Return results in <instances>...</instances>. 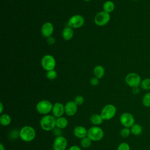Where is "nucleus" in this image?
<instances>
[{"label": "nucleus", "mask_w": 150, "mask_h": 150, "mask_svg": "<svg viewBox=\"0 0 150 150\" xmlns=\"http://www.w3.org/2000/svg\"><path fill=\"white\" fill-rule=\"evenodd\" d=\"M91 122L96 126H98L103 122L104 119L103 118L101 114H94L90 117Z\"/></svg>", "instance_id": "f3484780"}, {"label": "nucleus", "mask_w": 150, "mask_h": 150, "mask_svg": "<svg viewBox=\"0 0 150 150\" xmlns=\"http://www.w3.org/2000/svg\"><path fill=\"white\" fill-rule=\"evenodd\" d=\"M87 137L92 141H98L104 137V131L98 126H93L87 131Z\"/></svg>", "instance_id": "7ed1b4c3"}, {"label": "nucleus", "mask_w": 150, "mask_h": 150, "mask_svg": "<svg viewBox=\"0 0 150 150\" xmlns=\"http://www.w3.org/2000/svg\"><path fill=\"white\" fill-rule=\"evenodd\" d=\"M4 111V105L2 103H0V113L2 114Z\"/></svg>", "instance_id": "f704fd0d"}, {"label": "nucleus", "mask_w": 150, "mask_h": 150, "mask_svg": "<svg viewBox=\"0 0 150 150\" xmlns=\"http://www.w3.org/2000/svg\"><path fill=\"white\" fill-rule=\"evenodd\" d=\"M0 150H5V146H4V145H3L2 143L0 144Z\"/></svg>", "instance_id": "c9c22d12"}, {"label": "nucleus", "mask_w": 150, "mask_h": 150, "mask_svg": "<svg viewBox=\"0 0 150 150\" xmlns=\"http://www.w3.org/2000/svg\"><path fill=\"white\" fill-rule=\"evenodd\" d=\"M94 74L95 75V76L98 78V79H101L103 77L104 74V69L102 66L100 65H98L97 66H96L94 68Z\"/></svg>", "instance_id": "aec40b11"}, {"label": "nucleus", "mask_w": 150, "mask_h": 150, "mask_svg": "<svg viewBox=\"0 0 150 150\" xmlns=\"http://www.w3.org/2000/svg\"><path fill=\"white\" fill-rule=\"evenodd\" d=\"M142 105L145 107H150V92L144 94L142 99Z\"/></svg>", "instance_id": "393cba45"}, {"label": "nucleus", "mask_w": 150, "mask_h": 150, "mask_svg": "<svg viewBox=\"0 0 150 150\" xmlns=\"http://www.w3.org/2000/svg\"><path fill=\"white\" fill-rule=\"evenodd\" d=\"M90 84L93 86H96L99 83V81H98V79L96 77H93L91 79L90 81Z\"/></svg>", "instance_id": "7c9ffc66"}, {"label": "nucleus", "mask_w": 150, "mask_h": 150, "mask_svg": "<svg viewBox=\"0 0 150 150\" xmlns=\"http://www.w3.org/2000/svg\"><path fill=\"white\" fill-rule=\"evenodd\" d=\"M133 1H138V0H133Z\"/></svg>", "instance_id": "4c0bfd02"}, {"label": "nucleus", "mask_w": 150, "mask_h": 150, "mask_svg": "<svg viewBox=\"0 0 150 150\" xmlns=\"http://www.w3.org/2000/svg\"><path fill=\"white\" fill-rule=\"evenodd\" d=\"M36 137V131L31 126L25 125L19 130V137L24 142L32 141Z\"/></svg>", "instance_id": "f03ea898"}, {"label": "nucleus", "mask_w": 150, "mask_h": 150, "mask_svg": "<svg viewBox=\"0 0 150 150\" xmlns=\"http://www.w3.org/2000/svg\"><path fill=\"white\" fill-rule=\"evenodd\" d=\"M115 8V5L111 1H107L103 4V10L107 13L112 12Z\"/></svg>", "instance_id": "412c9836"}, {"label": "nucleus", "mask_w": 150, "mask_h": 150, "mask_svg": "<svg viewBox=\"0 0 150 150\" xmlns=\"http://www.w3.org/2000/svg\"><path fill=\"white\" fill-rule=\"evenodd\" d=\"M84 1H86V2H87V1H91V0H84Z\"/></svg>", "instance_id": "e433bc0d"}, {"label": "nucleus", "mask_w": 150, "mask_h": 150, "mask_svg": "<svg viewBox=\"0 0 150 150\" xmlns=\"http://www.w3.org/2000/svg\"><path fill=\"white\" fill-rule=\"evenodd\" d=\"M47 42L49 45H52L55 42V39L52 36H50L49 38H47Z\"/></svg>", "instance_id": "2f4dec72"}, {"label": "nucleus", "mask_w": 150, "mask_h": 150, "mask_svg": "<svg viewBox=\"0 0 150 150\" xmlns=\"http://www.w3.org/2000/svg\"><path fill=\"white\" fill-rule=\"evenodd\" d=\"M41 65L46 71L53 70L56 66V60L52 56L46 54L42 57L41 60Z\"/></svg>", "instance_id": "0eeeda50"}, {"label": "nucleus", "mask_w": 150, "mask_h": 150, "mask_svg": "<svg viewBox=\"0 0 150 150\" xmlns=\"http://www.w3.org/2000/svg\"><path fill=\"white\" fill-rule=\"evenodd\" d=\"M54 30V28L52 23L46 22L45 23L41 28V33L42 35L45 38H49L51 36Z\"/></svg>", "instance_id": "4468645a"}, {"label": "nucleus", "mask_w": 150, "mask_h": 150, "mask_svg": "<svg viewBox=\"0 0 150 150\" xmlns=\"http://www.w3.org/2000/svg\"><path fill=\"white\" fill-rule=\"evenodd\" d=\"M131 132L136 136L139 135L142 132V127L139 124H134L131 128H130Z\"/></svg>", "instance_id": "4be33fe9"}, {"label": "nucleus", "mask_w": 150, "mask_h": 150, "mask_svg": "<svg viewBox=\"0 0 150 150\" xmlns=\"http://www.w3.org/2000/svg\"><path fill=\"white\" fill-rule=\"evenodd\" d=\"M46 77L49 80H54L57 77V73L56 71L53 69L49 71H47L46 74Z\"/></svg>", "instance_id": "bb28decb"}, {"label": "nucleus", "mask_w": 150, "mask_h": 150, "mask_svg": "<svg viewBox=\"0 0 150 150\" xmlns=\"http://www.w3.org/2000/svg\"><path fill=\"white\" fill-rule=\"evenodd\" d=\"M68 125V120L64 117L56 118V127L61 129L66 128Z\"/></svg>", "instance_id": "a211bd4d"}, {"label": "nucleus", "mask_w": 150, "mask_h": 150, "mask_svg": "<svg viewBox=\"0 0 150 150\" xmlns=\"http://www.w3.org/2000/svg\"><path fill=\"white\" fill-rule=\"evenodd\" d=\"M40 126L46 131L53 130L56 127V118L53 115H45L40 120Z\"/></svg>", "instance_id": "f257e3e1"}, {"label": "nucleus", "mask_w": 150, "mask_h": 150, "mask_svg": "<svg viewBox=\"0 0 150 150\" xmlns=\"http://www.w3.org/2000/svg\"><path fill=\"white\" fill-rule=\"evenodd\" d=\"M74 101L77 105H81L83 104V103L84 101V98L83 96L78 95L74 98Z\"/></svg>", "instance_id": "c85d7f7f"}, {"label": "nucleus", "mask_w": 150, "mask_h": 150, "mask_svg": "<svg viewBox=\"0 0 150 150\" xmlns=\"http://www.w3.org/2000/svg\"><path fill=\"white\" fill-rule=\"evenodd\" d=\"M117 150H130V146L128 143L122 142L118 146Z\"/></svg>", "instance_id": "c756f323"}, {"label": "nucleus", "mask_w": 150, "mask_h": 150, "mask_svg": "<svg viewBox=\"0 0 150 150\" xmlns=\"http://www.w3.org/2000/svg\"><path fill=\"white\" fill-rule=\"evenodd\" d=\"M84 23V18L80 15L72 16L68 21V26L71 28H79Z\"/></svg>", "instance_id": "9d476101"}, {"label": "nucleus", "mask_w": 150, "mask_h": 150, "mask_svg": "<svg viewBox=\"0 0 150 150\" xmlns=\"http://www.w3.org/2000/svg\"><path fill=\"white\" fill-rule=\"evenodd\" d=\"M53 115L56 118L62 117L65 113L64 112V105L60 103H55L53 105L52 111Z\"/></svg>", "instance_id": "ddd939ff"}, {"label": "nucleus", "mask_w": 150, "mask_h": 150, "mask_svg": "<svg viewBox=\"0 0 150 150\" xmlns=\"http://www.w3.org/2000/svg\"><path fill=\"white\" fill-rule=\"evenodd\" d=\"M110 20V15L109 13L105 11L98 12L94 18V22L98 26H104L106 25Z\"/></svg>", "instance_id": "1a4fd4ad"}, {"label": "nucleus", "mask_w": 150, "mask_h": 150, "mask_svg": "<svg viewBox=\"0 0 150 150\" xmlns=\"http://www.w3.org/2000/svg\"><path fill=\"white\" fill-rule=\"evenodd\" d=\"M133 88L132 91H133L134 94H138L139 92V90L138 87H135V88Z\"/></svg>", "instance_id": "72a5a7b5"}, {"label": "nucleus", "mask_w": 150, "mask_h": 150, "mask_svg": "<svg viewBox=\"0 0 150 150\" xmlns=\"http://www.w3.org/2000/svg\"><path fill=\"white\" fill-rule=\"evenodd\" d=\"M120 121L124 127L131 128L135 124V118L132 114L125 112L120 115Z\"/></svg>", "instance_id": "6e6552de"}, {"label": "nucleus", "mask_w": 150, "mask_h": 150, "mask_svg": "<svg viewBox=\"0 0 150 150\" xmlns=\"http://www.w3.org/2000/svg\"><path fill=\"white\" fill-rule=\"evenodd\" d=\"M131 133V132L129 128H127V127H124L120 131V135L124 138L128 137Z\"/></svg>", "instance_id": "a878e982"}, {"label": "nucleus", "mask_w": 150, "mask_h": 150, "mask_svg": "<svg viewBox=\"0 0 150 150\" xmlns=\"http://www.w3.org/2000/svg\"><path fill=\"white\" fill-rule=\"evenodd\" d=\"M67 146V141L63 136L56 137L53 143V150H66Z\"/></svg>", "instance_id": "9b49d317"}, {"label": "nucleus", "mask_w": 150, "mask_h": 150, "mask_svg": "<svg viewBox=\"0 0 150 150\" xmlns=\"http://www.w3.org/2000/svg\"><path fill=\"white\" fill-rule=\"evenodd\" d=\"M19 137V131L16 129H14L9 134V138L12 139H15Z\"/></svg>", "instance_id": "cd10ccee"}, {"label": "nucleus", "mask_w": 150, "mask_h": 150, "mask_svg": "<svg viewBox=\"0 0 150 150\" xmlns=\"http://www.w3.org/2000/svg\"><path fill=\"white\" fill-rule=\"evenodd\" d=\"M11 122V118L7 114H2L0 116V123L3 126H8Z\"/></svg>", "instance_id": "6ab92c4d"}, {"label": "nucleus", "mask_w": 150, "mask_h": 150, "mask_svg": "<svg viewBox=\"0 0 150 150\" xmlns=\"http://www.w3.org/2000/svg\"><path fill=\"white\" fill-rule=\"evenodd\" d=\"M140 87L144 90H150V78L146 77L142 80Z\"/></svg>", "instance_id": "5701e85b"}, {"label": "nucleus", "mask_w": 150, "mask_h": 150, "mask_svg": "<svg viewBox=\"0 0 150 150\" xmlns=\"http://www.w3.org/2000/svg\"><path fill=\"white\" fill-rule=\"evenodd\" d=\"M77 105L74 101H69L64 105V112L67 116H73L77 111Z\"/></svg>", "instance_id": "f8f14e48"}, {"label": "nucleus", "mask_w": 150, "mask_h": 150, "mask_svg": "<svg viewBox=\"0 0 150 150\" xmlns=\"http://www.w3.org/2000/svg\"><path fill=\"white\" fill-rule=\"evenodd\" d=\"M91 142H92V141L87 136V137L81 139L80 145H81V147H83L84 148H87L91 146Z\"/></svg>", "instance_id": "b1692460"}, {"label": "nucleus", "mask_w": 150, "mask_h": 150, "mask_svg": "<svg viewBox=\"0 0 150 150\" xmlns=\"http://www.w3.org/2000/svg\"><path fill=\"white\" fill-rule=\"evenodd\" d=\"M73 29L68 26L63 29L62 31V36L64 40H69L73 38Z\"/></svg>", "instance_id": "dca6fc26"}, {"label": "nucleus", "mask_w": 150, "mask_h": 150, "mask_svg": "<svg viewBox=\"0 0 150 150\" xmlns=\"http://www.w3.org/2000/svg\"><path fill=\"white\" fill-rule=\"evenodd\" d=\"M87 131L84 127L78 125L74 128L73 134L76 138L82 139L87 136Z\"/></svg>", "instance_id": "2eb2a0df"}, {"label": "nucleus", "mask_w": 150, "mask_h": 150, "mask_svg": "<svg viewBox=\"0 0 150 150\" xmlns=\"http://www.w3.org/2000/svg\"><path fill=\"white\" fill-rule=\"evenodd\" d=\"M117 112V108L115 105L108 104L105 105L101 111V115L104 120H110L114 117Z\"/></svg>", "instance_id": "39448f33"}, {"label": "nucleus", "mask_w": 150, "mask_h": 150, "mask_svg": "<svg viewBox=\"0 0 150 150\" xmlns=\"http://www.w3.org/2000/svg\"><path fill=\"white\" fill-rule=\"evenodd\" d=\"M141 80V76L137 73H129L125 78L126 84L132 88L138 87L140 86Z\"/></svg>", "instance_id": "423d86ee"}, {"label": "nucleus", "mask_w": 150, "mask_h": 150, "mask_svg": "<svg viewBox=\"0 0 150 150\" xmlns=\"http://www.w3.org/2000/svg\"><path fill=\"white\" fill-rule=\"evenodd\" d=\"M53 105L50 101L43 100L37 103L36 109L38 113L45 115L49 114L52 111Z\"/></svg>", "instance_id": "20e7f679"}, {"label": "nucleus", "mask_w": 150, "mask_h": 150, "mask_svg": "<svg viewBox=\"0 0 150 150\" xmlns=\"http://www.w3.org/2000/svg\"><path fill=\"white\" fill-rule=\"evenodd\" d=\"M68 150H81V149L77 145H72L69 148Z\"/></svg>", "instance_id": "473e14b6"}]
</instances>
